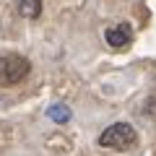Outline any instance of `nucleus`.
Here are the masks:
<instances>
[{"instance_id": "7ed1b4c3", "label": "nucleus", "mask_w": 156, "mask_h": 156, "mask_svg": "<svg viewBox=\"0 0 156 156\" xmlns=\"http://www.w3.org/2000/svg\"><path fill=\"white\" fill-rule=\"evenodd\" d=\"M107 44L112 47V50H125V47L133 42V29L128 26V23H117V26H109L104 34Z\"/></svg>"}, {"instance_id": "39448f33", "label": "nucleus", "mask_w": 156, "mask_h": 156, "mask_svg": "<svg viewBox=\"0 0 156 156\" xmlns=\"http://www.w3.org/2000/svg\"><path fill=\"white\" fill-rule=\"evenodd\" d=\"M47 117H50L52 122L62 125V122H68V120H70V109H68L65 104H52L50 109H47Z\"/></svg>"}, {"instance_id": "20e7f679", "label": "nucleus", "mask_w": 156, "mask_h": 156, "mask_svg": "<svg viewBox=\"0 0 156 156\" xmlns=\"http://www.w3.org/2000/svg\"><path fill=\"white\" fill-rule=\"evenodd\" d=\"M18 13L23 18H39V13H42V0H18Z\"/></svg>"}, {"instance_id": "423d86ee", "label": "nucleus", "mask_w": 156, "mask_h": 156, "mask_svg": "<svg viewBox=\"0 0 156 156\" xmlns=\"http://www.w3.org/2000/svg\"><path fill=\"white\" fill-rule=\"evenodd\" d=\"M143 112H146V115H148V117H154V120H156V96H151V99L146 101Z\"/></svg>"}, {"instance_id": "f257e3e1", "label": "nucleus", "mask_w": 156, "mask_h": 156, "mask_svg": "<svg viewBox=\"0 0 156 156\" xmlns=\"http://www.w3.org/2000/svg\"><path fill=\"white\" fill-rule=\"evenodd\" d=\"M135 143H138V133L128 122H115L99 135V146L101 148H112V151H128Z\"/></svg>"}, {"instance_id": "f03ea898", "label": "nucleus", "mask_w": 156, "mask_h": 156, "mask_svg": "<svg viewBox=\"0 0 156 156\" xmlns=\"http://www.w3.org/2000/svg\"><path fill=\"white\" fill-rule=\"evenodd\" d=\"M31 70V62L21 55H0V83L3 86H16Z\"/></svg>"}]
</instances>
